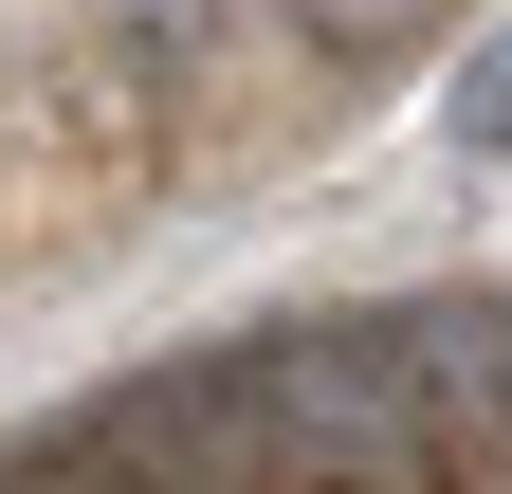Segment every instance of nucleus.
Here are the masks:
<instances>
[{
    "label": "nucleus",
    "instance_id": "f257e3e1",
    "mask_svg": "<svg viewBox=\"0 0 512 494\" xmlns=\"http://www.w3.org/2000/svg\"><path fill=\"white\" fill-rule=\"evenodd\" d=\"M439 147H458V165H512V19L439 74Z\"/></svg>",
    "mask_w": 512,
    "mask_h": 494
}]
</instances>
